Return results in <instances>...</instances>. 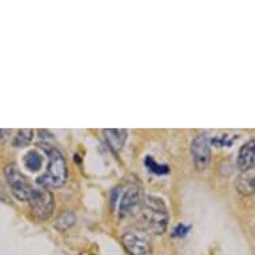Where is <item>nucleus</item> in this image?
I'll return each mask as SVG.
<instances>
[{"label":"nucleus","mask_w":255,"mask_h":255,"mask_svg":"<svg viewBox=\"0 0 255 255\" xmlns=\"http://www.w3.org/2000/svg\"><path fill=\"white\" fill-rule=\"evenodd\" d=\"M140 213H142L143 223L150 233L162 235L166 231L170 215H168L167 206L162 198L155 197V195L144 198L142 207H140Z\"/></svg>","instance_id":"obj_1"},{"label":"nucleus","mask_w":255,"mask_h":255,"mask_svg":"<svg viewBox=\"0 0 255 255\" xmlns=\"http://www.w3.org/2000/svg\"><path fill=\"white\" fill-rule=\"evenodd\" d=\"M44 151L48 155V166L46 172L38 178V183L46 187H62L67 179V163L58 148L44 144Z\"/></svg>","instance_id":"obj_2"},{"label":"nucleus","mask_w":255,"mask_h":255,"mask_svg":"<svg viewBox=\"0 0 255 255\" xmlns=\"http://www.w3.org/2000/svg\"><path fill=\"white\" fill-rule=\"evenodd\" d=\"M29 207L39 221H46L55 209L54 195L46 188H34L28 199Z\"/></svg>","instance_id":"obj_3"},{"label":"nucleus","mask_w":255,"mask_h":255,"mask_svg":"<svg viewBox=\"0 0 255 255\" xmlns=\"http://www.w3.org/2000/svg\"><path fill=\"white\" fill-rule=\"evenodd\" d=\"M4 175L7 178L11 191L13 197L20 202H28L29 195L32 193L34 188L31 187V184L27 182L25 176L19 171L16 164H7L4 168Z\"/></svg>","instance_id":"obj_4"},{"label":"nucleus","mask_w":255,"mask_h":255,"mask_svg":"<svg viewBox=\"0 0 255 255\" xmlns=\"http://www.w3.org/2000/svg\"><path fill=\"white\" fill-rule=\"evenodd\" d=\"M122 245L128 255H152L150 237L143 231H126L122 237Z\"/></svg>","instance_id":"obj_5"},{"label":"nucleus","mask_w":255,"mask_h":255,"mask_svg":"<svg viewBox=\"0 0 255 255\" xmlns=\"http://www.w3.org/2000/svg\"><path fill=\"white\" fill-rule=\"evenodd\" d=\"M191 156H193L194 166L197 170L203 171L209 166L211 160V148L210 143L205 135H199L191 143Z\"/></svg>","instance_id":"obj_6"},{"label":"nucleus","mask_w":255,"mask_h":255,"mask_svg":"<svg viewBox=\"0 0 255 255\" xmlns=\"http://www.w3.org/2000/svg\"><path fill=\"white\" fill-rule=\"evenodd\" d=\"M143 195L140 188L131 187L125 193L119 205V215L121 217H130L140 210L143 203Z\"/></svg>","instance_id":"obj_7"},{"label":"nucleus","mask_w":255,"mask_h":255,"mask_svg":"<svg viewBox=\"0 0 255 255\" xmlns=\"http://www.w3.org/2000/svg\"><path fill=\"white\" fill-rule=\"evenodd\" d=\"M237 164L241 171H249L255 168V139H251L241 147Z\"/></svg>","instance_id":"obj_8"},{"label":"nucleus","mask_w":255,"mask_h":255,"mask_svg":"<svg viewBox=\"0 0 255 255\" xmlns=\"http://www.w3.org/2000/svg\"><path fill=\"white\" fill-rule=\"evenodd\" d=\"M103 135H105V139L109 147L113 151H121L122 147L125 146L126 140H127V130H122V128H118V130H103Z\"/></svg>","instance_id":"obj_9"},{"label":"nucleus","mask_w":255,"mask_h":255,"mask_svg":"<svg viewBox=\"0 0 255 255\" xmlns=\"http://www.w3.org/2000/svg\"><path fill=\"white\" fill-rule=\"evenodd\" d=\"M23 162H24V167L27 168L28 171L36 172L42 168L43 158L38 151L32 150V151H28V152L24 155Z\"/></svg>","instance_id":"obj_10"},{"label":"nucleus","mask_w":255,"mask_h":255,"mask_svg":"<svg viewBox=\"0 0 255 255\" xmlns=\"http://www.w3.org/2000/svg\"><path fill=\"white\" fill-rule=\"evenodd\" d=\"M237 188L243 195H253L255 194V176L254 175H243L239 176L237 182Z\"/></svg>","instance_id":"obj_11"},{"label":"nucleus","mask_w":255,"mask_h":255,"mask_svg":"<svg viewBox=\"0 0 255 255\" xmlns=\"http://www.w3.org/2000/svg\"><path fill=\"white\" fill-rule=\"evenodd\" d=\"M75 222V214L71 213V211H66V213L60 214V215L56 218V221H55V229L59 231H66L68 230L70 227L74 226Z\"/></svg>","instance_id":"obj_12"},{"label":"nucleus","mask_w":255,"mask_h":255,"mask_svg":"<svg viewBox=\"0 0 255 255\" xmlns=\"http://www.w3.org/2000/svg\"><path fill=\"white\" fill-rule=\"evenodd\" d=\"M34 130H19L17 134L13 136L12 146L16 148H23L31 144L32 139H34Z\"/></svg>","instance_id":"obj_13"},{"label":"nucleus","mask_w":255,"mask_h":255,"mask_svg":"<svg viewBox=\"0 0 255 255\" xmlns=\"http://www.w3.org/2000/svg\"><path fill=\"white\" fill-rule=\"evenodd\" d=\"M146 164L151 171L156 172V174H166V172H168L167 166H160V164L156 163L151 156H147L146 158Z\"/></svg>","instance_id":"obj_14"},{"label":"nucleus","mask_w":255,"mask_h":255,"mask_svg":"<svg viewBox=\"0 0 255 255\" xmlns=\"http://www.w3.org/2000/svg\"><path fill=\"white\" fill-rule=\"evenodd\" d=\"M234 142V138H230L229 135H219L215 139H213V143L218 147H223V146H231Z\"/></svg>","instance_id":"obj_15"},{"label":"nucleus","mask_w":255,"mask_h":255,"mask_svg":"<svg viewBox=\"0 0 255 255\" xmlns=\"http://www.w3.org/2000/svg\"><path fill=\"white\" fill-rule=\"evenodd\" d=\"M187 231H188V227H186V226H184V225H179V226H178L175 229V231H174V233H175V234H174V235L182 237V235L186 234Z\"/></svg>","instance_id":"obj_16"},{"label":"nucleus","mask_w":255,"mask_h":255,"mask_svg":"<svg viewBox=\"0 0 255 255\" xmlns=\"http://www.w3.org/2000/svg\"><path fill=\"white\" fill-rule=\"evenodd\" d=\"M9 136L8 130H0V143H4Z\"/></svg>","instance_id":"obj_17"}]
</instances>
